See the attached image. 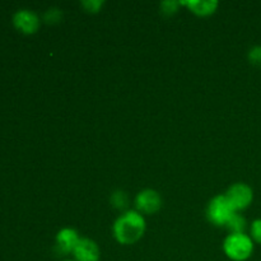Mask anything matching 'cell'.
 <instances>
[{"mask_svg": "<svg viewBox=\"0 0 261 261\" xmlns=\"http://www.w3.org/2000/svg\"><path fill=\"white\" fill-rule=\"evenodd\" d=\"M144 231L145 221L139 212H126L114 224V234L121 245L135 244Z\"/></svg>", "mask_w": 261, "mask_h": 261, "instance_id": "cell-1", "label": "cell"}, {"mask_svg": "<svg viewBox=\"0 0 261 261\" xmlns=\"http://www.w3.org/2000/svg\"><path fill=\"white\" fill-rule=\"evenodd\" d=\"M227 256L233 261H246L254 252V242L245 233H231L223 244Z\"/></svg>", "mask_w": 261, "mask_h": 261, "instance_id": "cell-2", "label": "cell"}, {"mask_svg": "<svg viewBox=\"0 0 261 261\" xmlns=\"http://www.w3.org/2000/svg\"><path fill=\"white\" fill-rule=\"evenodd\" d=\"M234 213L236 212L228 203L226 195L216 196L208 206L209 221L216 226H227Z\"/></svg>", "mask_w": 261, "mask_h": 261, "instance_id": "cell-3", "label": "cell"}, {"mask_svg": "<svg viewBox=\"0 0 261 261\" xmlns=\"http://www.w3.org/2000/svg\"><path fill=\"white\" fill-rule=\"evenodd\" d=\"M226 198L234 212H237L246 209L251 204L254 194H252L251 188L246 184H234L228 189Z\"/></svg>", "mask_w": 261, "mask_h": 261, "instance_id": "cell-4", "label": "cell"}, {"mask_svg": "<svg viewBox=\"0 0 261 261\" xmlns=\"http://www.w3.org/2000/svg\"><path fill=\"white\" fill-rule=\"evenodd\" d=\"M135 204H137L138 211L142 212V213L153 214L160 211L162 200H161V196L157 191L144 190L138 194Z\"/></svg>", "mask_w": 261, "mask_h": 261, "instance_id": "cell-5", "label": "cell"}, {"mask_svg": "<svg viewBox=\"0 0 261 261\" xmlns=\"http://www.w3.org/2000/svg\"><path fill=\"white\" fill-rule=\"evenodd\" d=\"M75 261H98L101 252L94 241L89 239H79L73 250Z\"/></svg>", "mask_w": 261, "mask_h": 261, "instance_id": "cell-6", "label": "cell"}, {"mask_svg": "<svg viewBox=\"0 0 261 261\" xmlns=\"http://www.w3.org/2000/svg\"><path fill=\"white\" fill-rule=\"evenodd\" d=\"M13 23L18 30L24 33H35L40 27L38 17L28 9L18 10L13 17Z\"/></svg>", "mask_w": 261, "mask_h": 261, "instance_id": "cell-7", "label": "cell"}, {"mask_svg": "<svg viewBox=\"0 0 261 261\" xmlns=\"http://www.w3.org/2000/svg\"><path fill=\"white\" fill-rule=\"evenodd\" d=\"M79 237L74 229L64 228L61 229L56 237V250L60 255H66L73 252L74 247L78 244Z\"/></svg>", "mask_w": 261, "mask_h": 261, "instance_id": "cell-8", "label": "cell"}, {"mask_svg": "<svg viewBox=\"0 0 261 261\" xmlns=\"http://www.w3.org/2000/svg\"><path fill=\"white\" fill-rule=\"evenodd\" d=\"M186 5L191 12L196 13L198 15H209L212 13L216 12L218 3L216 0H191V2H186Z\"/></svg>", "mask_w": 261, "mask_h": 261, "instance_id": "cell-9", "label": "cell"}, {"mask_svg": "<svg viewBox=\"0 0 261 261\" xmlns=\"http://www.w3.org/2000/svg\"><path fill=\"white\" fill-rule=\"evenodd\" d=\"M227 227L231 229L232 233H244V229L246 227V221H245L244 217L234 213L232 218L229 219L228 223H227Z\"/></svg>", "mask_w": 261, "mask_h": 261, "instance_id": "cell-10", "label": "cell"}, {"mask_svg": "<svg viewBox=\"0 0 261 261\" xmlns=\"http://www.w3.org/2000/svg\"><path fill=\"white\" fill-rule=\"evenodd\" d=\"M251 236L255 242L261 244V219H256V221L252 222Z\"/></svg>", "mask_w": 261, "mask_h": 261, "instance_id": "cell-11", "label": "cell"}, {"mask_svg": "<svg viewBox=\"0 0 261 261\" xmlns=\"http://www.w3.org/2000/svg\"><path fill=\"white\" fill-rule=\"evenodd\" d=\"M249 59L252 64L261 66V46H255L250 50Z\"/></svg>", "mask_w": 261, "mask_h": 261, "instance_id": "cell-12", "label": "cell"}, {"mask_svg": "<svg viewBox=\"0 0 261 261\" xmlns=\"http://www.w3.org/2000/svg\"><path fill=\"white\" fill-rule=\"evenodd\" d=\"M112 203L119 208H124L126 205V195L124 193H116L112 196Z\"/></svg>", "mask_w": 261, "mask_h": 261, "instance_id": "cell-13", "label": "cell"}, {"mask_svg": "<svg viewBox=\"0 0 261 261\" xmlns=\"http://www.w3.org/2000/svg\"><path fill=\"white\" fill-rule=\"evenodd\" d=\"M103 2H99V0H91V2H83V5L86 7L87 10L89 12H98L99 8L102 7Z\"/></svg>", "mask_w": 261, "mask_h": 261, "instance_id": "cell-14", "label": "cell"}, {"mask_svg": "<svg viewBox=\"0 0 261 261\" xmlns=\"http://www.w3.org/2000/svg\"><path fill=\"white\" fill-rule=\"evenodd\" d=\"M60 18L61 13L59 12L58 9H50L45 14V19L47 20V22H58V20H60Z\"/></svg>", "mask_w": 261, "mask_h": 261, "instance_id": "cell-15", "label": "cell"}, {"mask_svg": "<svg viewBox=\"0 0 261 261\" xmlns=\"http://www.w3.org/2000/svg\"><path fill=\"white\" fill-rule=\"evenodd\" d=\"M64 261H75V260H64Z\"/></svg>", "mask_w": 261, "mask_h": 261, "instance_id": "cell-16", "label": "cell"}]
</instances>
